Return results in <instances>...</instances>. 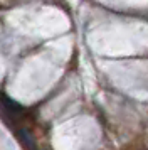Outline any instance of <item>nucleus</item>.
<instances>
[{"label":"nucleus","instance_id":"f257e3e1","mask_svg":"<svg viewBox=\"0 0 148 150\" xmlns=\"http://www.w3.org/2000/svg\"><path fill=\"white\" fill-rule=\"evenodd\" d=\"M22 106H20L19 103H15L13 100L10 98H7L5 95H0V113L2 116H5L8 120H17L20 115H22Z\"/></svg>","mask_w":148,"mask_h":150},{"label":"nucleus","instance_id":"f03ea898","mask_svg":"<svg viewBox=\"0 0 148 150\" xmlns=\"http://www.w3.org/2000/svg\"><path fill=\"white\" fill-rule=\"evenodd\" d=\"M15 137H17L19 143L24 147V150H37L35 138H34V135L25 128V127H22V128H17V130H15Z\"/></svg>","mask_w":148,"mask_h":150}]
</instances>
